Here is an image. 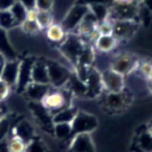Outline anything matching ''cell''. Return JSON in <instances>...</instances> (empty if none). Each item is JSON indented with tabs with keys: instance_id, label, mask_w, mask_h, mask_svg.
Returning <instances> with one entry per match:
<instances>
[{
	"instance_id": "cell-1",
	"label": "cell",
	"mask_w": 152,
	"mask_h": 152,
	"mask_svg": "<svg viewBox=\"0 0 152 152\" xmlns=\"http://www.w3.org/2000/svg\"><path fill=\"white\" fill-rule=\"evenodd\" d=\"M70 99H71V93L69 90H59V89H56L52 87L50 88V90L46 93V95L40 101V104L51 114V116L59 112L61 109L68 107L71 104L70 102Z\"/></svg>"
},
{
	"instance_id": "cell-2",
	"label": "cell",
	"mask_w": 152,
	"mask_h": 152,
	"mask_svg": "<svg viewBox=\"0 0 152 152\" xmlns=\"http://www.w3.org/2000/svg\"><path fill=\"white\" fill-rule=\"evenodd\" d=\"M86 45H87V43L80 34L71 33V34L65 36V38L61 43L59 51L64 56V58L68 59L75 66L77 63V59Z\"/></svg>"
},
{
	"instance_id": "cell-3",
	"label": "cell",
	"mask_w": 152,
	"mask_h": 152,
	"mask_svg": "<svg viewBox=\"0 0 152 152\" xmlns=\"http://www.w3.org/2000/svg\"><path fill=\"white\" fill-rule=\"evenodd\" d=\"M46 68H48V75H49V83L52 88H62L64 87L69 78L71 72L62 64L55 61H45Z\"/></svg>"
},
{
	"instance_id": "cell-4",
	"label": "cell",
	"mask_w": 152,
	"mask_h": 152,
	"mask_svg": "<svg viewBox=\"0 0 152 152\" xmlns=\"http://www.w3.org/2000/svg\"><path fill=\"white\" fill-rule=\"evenodd\" d=\"M71 125V135L76 134H83V133H90L97 127V119L86 112L77 110L75 118L70 122Z\"/></svg>"
},
{
	"instance_id": "cell-5",
	"label": "cell",
	"mask_w": 152,
	"mask_h": 152,
	"mask_svg": "<svg viewBox=\"0 0 152 152\" xmlns=\"http://www.w3.org/2000/svg\"><path fill=\"white\" fill-rule=\"evenodd\" d=\"M139 64H140V62L137 56H134L132 53H120L113 58L109 69L125 76V75H128L132 71L137 70Z\"/></svg>"
},
{
	"instance_id": "cell-6",
	"label": "cell",
	"mask_w": 152,
	"mask_h": 152,
	"mask_svg": "<svg viewBox=\"0 0 152 152\" xmlns=\"http://www.w3.org/2000/svg\"><path fill=\"white\" fill-rule=\"evenodd\" d=\"M139 4H119L113 2L109 7L108 19L114 20H137Z\"/></svg>"
},
{
	"instance_id": "cell-7",
	"label": "cell",
	"mask_w": 152,
	"mask_h": 152,
	"mask_svg": "<svg viewBox=\"0 0 152 152\" xmlns=\"http://www.w3.org/2000/svg\"><path fill=\"white\" fill-rule=\"evenodd\" d=\"M89 11L88 6L84 5H80V4H75L69 12L66 13V15L64 17L63 21H62V27L64 28L65 32H71L75 28H77V26L80 25V23L82 21L83 17L86 15V13Z\"/></svg>"
},
{
	"instance_id": "cell-8",
	"label": "cell",
	"mask_w": 152,
	"mask_h": 152,
	"mask_svg": "<svg viewBox=\"0 0 152 152\" xmlns=\"http://www.w3.org/2000/svg\"><path fill=\"white\" fill-rule=\"evenodd\" d=\"M103 90H107L108 93H120L125 88V80L124 76L115 72L112 69H107L103 72H101Z\"/></svg>"
},
{
	"instance_id": "cell-9",
	"label": "cell",
	"mask_w": 152,
	"mask_h": 152,
	"mask_svg": "<svg viewBox=\"0 0 152 152\" xmlns=\"http://www.w3.org/2000/svg\"><path fill=\"white\" fill-rule=\"evenodd\" d=\"M34 63V58L26 57L19 62V70H18V78L15 87L18 91H24L25 88L32 82L31 81V70Z\"/></svg>"
},
{
	"instance_id": "cell-10",
	"label": "cell",
	"mask_w": 152,
	"mask_h": 152,
	"mask_svg": "<svg viewBox=\"0 0 152 152\" xmlns=\"http://www.w3.org/2000/svg\"><path fill=\"white\" fill-rule=\"evenodd\" d=\"M139 23L137 20H114L113 21V36L116 40L131 38L138 30Z\"/></svg>"
},
{
	"instance_id": "cell-11",
	"label": "cell",
	"mask_w": 152,
	"mask_h": 152,
	"mask_svg": "<svg viewBox=\"0 0 152 152\" xmlns=\"http://www.w3.org/2000/svg\"><path fill=\"white\" fill-rule=\"evenodd\" d=\"M19 59H11L5 61L0 72V80L5 81L11 88L15 87L17 78H18V70H19Z\"/></svg>"
},
{
	"instance_id": "cell-12",
	"label": "cell",
	"mask_w": 152,
	"mask_h": 152,
	"mask_svg": "<svg viewBox=\"0 0 152 152\" xmlns=\"http://www.w3.org/2000/svg\"><path fill=\"white\" fill-rule=\"evenodd\" d=\"M69 152H95V147L89 133L76 134L71 138Z\"/></svg>"
},
{
	"instance_id": "cell-13",
	"label": "cell",
	"mask_w": 152,
	"mask_h": 152,
	"mask_svg": "<svg viewBox=\"0 0 152 152\" xmlns=\"http://www.w3.org/2000/svg\"><path fill=\"white\" fill-rule=\"evenodd\" d=\"M103 103L106 108H108L109 110L118 112L124 109L126 106H128L129 100H128V95L125 94L122 90L120 93H107L103 100Z\"/></svg>"
},
{
	"instance_id": "cell-14",
	"label": "cell",
	"mask_w": 152,
	"mask_h": 152,
	"mask_svg": "<svg viewBox=\"0 0 152 152\" xmlns=\"http://www.w3.org/2000/svg\"><path fill=\"white\" fill-rule=\"evenodd\" d=\"M86 86H87V94L86 96L89 97H95L102 94L103 91V84H102V78H101V74L95 70V69H90L89 75L86 80Z\"/></svg>"
},
{
	"instance_id": "cell-15",
	"label": "cell",
	"mask_w": 152,
	"mask_h": 152,
	"mask_svg": "<svg viewBox=\"0 0 152 152\" xmlns=\"http://www.w3.org/2000/svg\"><path fill=\"white\" fill-rule=\"evenodd\" d=\"M31 81L34 83H40V84H50L45 61L34 59V63L31 70Z\"/></svg>"
},
{
	"instance_id": "cell-16",
	"label": "cell",
	"mask_w": 152,
	"mask_h": 152,
	"mask_svg": "<svg viewBox=\"0 0 152 152\" xmlns=\"http://www.w3.org/2000/svg\"><path fill=\"white\" fill-rule=\"evenodd\" d=\"M51 86L50 84H40V83H34L31 82L23 93L33 102H40L42 99L46 95V93L50 90Z\"/></svg>"
},
{
	"instance_id": "cell-17",
	"label": "cell",
	"mask_w": 152,
	"mask_h": 152,
	"mask_svg": "<svg viewBox=\"0 0 152 152\" xmlns=\"http://www.w3.org/2000/svg\"><path fill=\"white\" fill-rule=\"evenodd\" d=\"M11 132H13L11 135H17L20 139H23L26 144H28L33 138H34V129L32 127V125L26 121L23 120L20 122H18L14 127H12Z\"/></svg>"
},
{
	"instance_id": "cell-18",
	"label": "cell",
	"mask_w": 152,
	"mask_h": 152,
	"mask_svg": "<svg viewBox=\"0 0 152 152\" xmlns=\"http://www.w3.org/2000/svg\"><path fill=\"white\" fill-rule=\"evenodd\" d=\"M0 55L5 58V61L17 59V52L8 39L7 31L2 28H0Z\"/></svg>"
},
{
	"instance_id": "cell-19",
	"label": "cell",
	"mask_w": 152,
	"mask_h": 152,
	"mask_svg": "<svg viewBox=\"0 0 152 152\" xmlns=\"http://www.w3.org/2000/svg\"><path fill=\"white\" fill-rule=\"evenodd\" d=\"M77 113V109L74 107V106H68L63 109H61L59 112L55 113L52 116H51V120H52V124H62V122H66V124H70L72 121V119L75 118Z\"/></svg>"
},
{
	"instance_id": "cell-20",
	"label": "cell",
	"mask_w": 152,
	"mask_h": 152,
	"mask_svg": "<svg viewBox=\"0 0 152 152\" xmlns=\"http://www.w3.org/2000/svg\"><path fill=\"white\" fill-rule=\"evenodd\" d=\"M116 44H118L116 38L113 34H109V36H100L96 39V42L94 43V46L99 51L109 52V51H112L116 46Z\"/></svg>"
},
{
	"instance_id": "cell-21",
	"label": "cell",
	"mask_w": 152,
	"mask_h": 152,
	"mask_svg": "<svg viewBox=\"0 0 152 152\" xmlns=\"http://www.w3.org/2000/svg\"><path fill=\"white\" fill-rule=\"evenodd\" d=\"M95 59V50L90 44H87L84 49L82 50L77 63L75 66H86V68H91L93 62Z\"/></svg>"
},
{
	"instance_id": "cell-22",
	"label": "cell",
	"mask_w": 152,
	"mask_h": 152,
	"mask_svg": "<svg viewBox=\"0 0 152 152\" xmlns=\"http://www.w3.org/2000/svg\"><path fill=\"white\" fill-rule=\"evenodd\" d=\"M65 86H69V91L71 94H75L77 96H86L87 94V86H86V82L81 81L75 74L70 75V78L68 81V83Z\"/></svg>"
},
{
	"instance_id": "cell-23",
	"label": "cell",
	"mask_w": 152,
	"mask_h": 152,
	"mask_svg": "<svg viewBox=\"0 0 152 152\" xmlns=\"http://www.w3.org/2000/svg\"><path fill=\"white\" fill-rule=\"evenodd\" d=\"M46 37L51 42L62 43L63 39L65 38V31H64V28L62 27L61 24L52 23L49 27H46Z\"/></svg>"
},
{
	"instance_id": "cell-24",
	"label": "cell",
	"mask_w": 152,
	"mask_h": 152,
	"mask_svg": "<svg viewBox=\"0 0 152 152\" xmlns=\"http://www.w3.org/2000/svg\"><path fill=\"white\" fill-rule=\"evenodd\" d=\"M88 7H89V11L96 18L97 24L108 19V17H109V7L108 6L102 5V4H94V5H90Z\"/></svg>"
},
{
	"instance_id": "cell-25",
	"label": "cell",
	"mask_w": 152,
	"mask_h": 152,
	"mask_svg": "<svg viewBox=\"0 0 152 152\" xmlns=\"http://www.w3.org/2000/svg\"><path fill=\"white\" fill-rule=\"evenodd\" d=\"M19 25L17 24V21L14 20L12 13L10 12V10H5V11H0V28L8 31L11 28H15Z\"/></svg>"
},
{
	"instance_id": "cell-26",
	"label": "cell",
	"mask_w": 152,
	"mask_h": 152,
	"mask_svg": "<svg viewBox=\"0 0 152 152\" xmlns=\"http://www.w3.org/2000/svg\"><path fill=\"white\" fill-rule=\"evenodd\" d=\"M52 132L53 134L58 138V139H68V138H72L71 135V125L66 124V122H62V124H53L52 126Z\"/></svg>"
},
{
	"instance_id": "cell-27",
	"label": "cell",
	"mask_w": 152,
	"mask_h": 152,
	"mask_svg": "<svg viewBox=\"0 0 152 152\" xmlns=\"http://www.w3.org/2000/svg\"><path fill=\"white\" fill-rule=\"evenodd\" d=\"M27 144L17 135H11L7 140V150L8 152H25Z\"/></svg>"
},
{
	"instance_id": "cell-28",
	"label": "cell",
	"mask_w": 152,
	"mask_h": 152,
	"mask_svg": "<svg viewBox=\"0 0 152 152\" xmlns=\"http://www.w3.org/2000/svg\"><path fill=\"white\" fill-rule=\"evenodd\" d=\"M137 144L142 152H152V135L148 133L147 129L139 133L137 138Z\"/></svg>"
},
{
	"instance_id": "cell-29",
	"label": "cell",
	"mask_w": 152,
	"mask_h": 152,
	"mask_svg": "<svg viewBox=\"0 0 152 152\" xmlns=\"http://www.w3.org/2000/svg\"><path fill=\"white\" fill-rule=\"evenodd\" d=\"M26 11L27 10L18 0H15L14 4L12 5V7L10 8V12L12 13V15H13V18L17 21L18 25H20L25 20V18H26Z\"/></svg>"
},
{
	"instance_id": "cell-30",
	"label": "cell",
	"mask_w": 152,
	"mask_h": 152,
	"mask_svg": "<svg viewBox=\"0 0 152 152\" xmlns=\"http://www.w3.org/2000/svg\"><path fill=\"white\" fill-rule=\"evenodd\" d=\"M36 21H37V24L39 25V27L42 30L49 27L53 23L51 11H38L37 12V19H36Z\"/></svg>"
},
{
	"instance_id": "cell-31",
	"label": "cell",
	"mask_w": 152,
	"mask_h": 152,
	"mask_svg": "<svg viewBox=\"0 0 152 152\" xmlns=\"http://www.w3.org/2000/svg\"><path fill=\"white\" fill-rule=\"evenodd\" d=\"M138 19L141 21V24L146 27H148L152 24V14L151 12L140 2L138 6Z\"/></svg>"
},
{
	"instance_id": "cell-32",
	"label": "cell",
	"mask_w": 152,
	"mask_h": 152,
	"mask_svg": "<svg viewBox=\"0 0 152 152\" xmlns=\"http://www.w3.org/2000/svg\"><path fill=\"white\" fill-rule=\"evenodd\" d=\"M18 27L21 28V31L27 34H36L42 30L37 24V21H31V20H24Z\"/></svg>"
},
{
	"instance_id": "cell-33",
	"label": "cell",
	"mask_w": 152,
	"mask_h": 152,
	"mask_svg": "<svg viewBox=\"0 0 152 152\" xmlns=\"http://www.w3.org/2000/svg\"><path fill=\"white\" fill-rule=\"evenodd\" d=\"M11 129H12L11 120L7 115H5L0 120V141H4L8 137V134L11 133Z\"/></svg>"
},
{
	"instance_id": "cell-34",
	"label": "cell",
	"mask_w": 152,
	"mask_h": 152,
	"mask_svg": "<svg viewBox=\"0 0 152 152\" xmlns=\"http://www.w3.org/2000/svg\"><path fill=\"white\" fill-rule=\"evenodd\" d=\"M25 152H48L45 145L39 140L33 138L26 146V151Z\"/></svg>"
},
{
	"instance_id": "cell-35",
	"label": "cell",
	"mask_w": 152,
	"mask_h": 152,
	"mask_svg": "<svg viewBox=\"0 0 152 152\" xmlns=\"http://www.w3.org/2000/svg\"><path fill=\"white\" fill-rule=\"evenodd\" d=\"M96 27H97L100 36H109L113 33V21L109 19H107L102 23H99Z\"/></svg>"
},
{
	"instance_id": "cell-36",
	"label": "cell",
	"mask_w": 152,
	"mask_h": 152,
	"mask_svg": "<svg viewBox=\"0 0 152 152\" xmlns=\"http://www.w3.org/2000/svg\"><path fill=\"white\" fill-rule=\"evenodd\" d=\"M53 0H36L34 8L38 11H51Z\"/></svg>"
},
{
	"instance_id": "cell-37",
	"label": "cell",
	"mask_w": 152,
	"mask_h": 152,
	"mask_svg": "<svg viewBox=\"0 0 152 152\" xmlns=\"http://www.w3.org/2000/svg\"><path fill=\"white\" fill-rule=\"evenodd\" d=\"M113 1L114 0H77L76 4L84 5V6H90V5H94V4H102V5H106V6L110 7Z\"/></svg>"
},
{
	"instance_id": "cell-38",
	"label": "cell",
	"mask_w": 152,
	"mask_h": 152,
	"mask_svg": "<svg viewBox=\"0 0 152 152\" xmlns=\"http://www.w3.org/2000/svg\"><path fill=\"white\" fill-rule=\"evenodd\" d=\"M11 87L2 80H0V102H2L5 99L8 97L10 93H11Z\"/></svg>"
},
{
	"instance_id": "cell-39",
	"label": "cell",
	"mask_w": 152,
	"mask_h": 152,
	"mask_svg": "<svg viewBox=\"0 0 152 152\" xmlns=\"http://www.w3.org/2000/svg\"><path fill=\"white\" fill-rule=\"evenodd\" d=\"M151 66H152V63H150V62H142V63H140V64H139L138 69L140 70L141 75L147 76V74H148V71H150Z\"/></svg>"
},
{
	"instance_id": "cell-40",
	"label": "cell",
	"mask_w": 152,
	"mask_h": 152,
	"mask_svg": "<svg viewBox=\"0 0 152 152\" xmlns=\"http://www.w3.org/2000/svg\"><path fill=\"white\" fill-rule=\"evenodd\" d=\"M37 10L36 8H31V10H27L26 11V18L25 20H31V21H36L37 19Z\"/></svg>"
},
{
	"instance_id": "cell-41",
	"label": "cell",
	"mask_w": 152,
	"mask_h": 152,
	"mask_svg": "<svg viewBox=\"0 0 152 152\" xmlns=\"http://www.w3.org/2000/svg\"><path fill=\"white\" fill-rule=\"evenodd\" d=\"M15 0H0V11L10 10Z\"/></svg>"
},
{
	"instance_id": "cell-42",
	"label": "cell",
	"mask_w": 152,
	"mask_h": 152,
	"mask_svg": "<svg viewBox=\"0 0 152 152\" xmlns=\"http://www.w3.org/2000/svg\"><path fill=\"white\" fill-rule=\"evenodd\" d=\"M26 10H31V8H34L36 6V0H18Z\"/></svg>"
},
{
	"instance_id": "cell-43",
	"label": "cell",
	"mask_w": 152,
	"mask_h": 152,
	"mask_svg": "<svg viewBox=\"0 0 152 152\" xmlns=\"http://www.w3.org/2000/svg\"><path fill=\"white\" fill-rule=\"evenodd\" d=\"M150 12H151V14H152V0H141L140 1Z\"/></svg>"
},
{
	"instance_id": "cell-44",
	"label": "cell",
	"mask_w": 152,
	"mask_h": 152,
	"mask_svg": "<svg viewBox=\"0 0 152 152\" xmlns=\"http://www.w3.org/2000/svg\"><path fill=\"white\" fill-rule=\"evenodd\" d=\"M5 115H6V108H5V106L0 102V120H1Z\"/></svg>"
},
{
	"instance_id": "cell-45",
	"label": "cell",
	"mask_w": 152,
	"mask_h": 152,
	"mask_svg": "<svg viewBox=\"0 0 152 152\" xmlns=\"http://www.w3.org/2000/svg\"><path fill=\"white\" fill-rule=\"evenodd\" d=\"M147 80L148 81H152V66H151V69H150V71H148V74H147Z\"/></svg>"
},
{
	"instance_id": "cell-46",
	"label": "cell",
	"mask_w": 152,
	"mask_h": 152,
	"mask_svg": "<svg viewBox=\"0 0 152 152\" xmlns=\"http://www.w3.org/2000/svg\"><path fill=\"white\" fill-rule=\"evenodd\" d=\"M148 89H150V91L152 93V81H148Z\"/></svg>"
},
{
	"instance_id": "cell-47",
	"label": "cell",
	"mask_w": 152,
	"mask_h": 152,
	"mask_svg": "<svg viewBox=\"0 0 152 152\" xmlns=\"http://www.w3.org/2000/svg\"><path fill=\"white\" fill-rule=\"evenodd\" d=\"M147 131H148V133H150V134L152 135V124H151V125L148 126V128H147Z\"/></svg>"
}]
</instances>
